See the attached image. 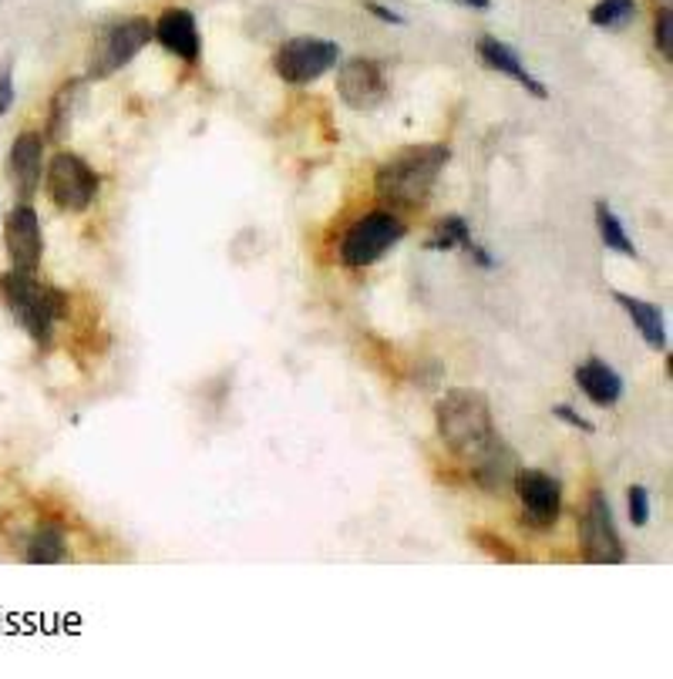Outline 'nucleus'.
Returning a JSON list of instances; mask_svg holds the SVG:
<instances>
[{"instance_id":"obj_27","label":"nucleus","mask_w":673,"mask_h":679,"mask_svg":"<svg viewBox=\"0 0 673 679\" xmlns=\"http://www.w3.org/2000/svg\"><path fill=\"white\" fill-rule=\"evenodd\" d=\"M364 11L367 14H374L377 21H384V24H394V28H404L408 24V18L404 14H397L394 8H387V4H377V0H364Z\"/></svg>"},{"instance_id":"obj_23","label":"nucleus","mask_w":673,"mask_h":679,"mask_svg":"<svg viewBox=\"0 0 673 679\" xmlns=\"http://www.w3.org/2000/svg\"><path fill=\"white\" fill-rule=\"evenodd\" d=\"M653 44L663 54V61H673V11L660 8L653 18Z\"/></svg>"},{"instance_id":"obj_22","label":"nucleus","mask_w":673,"mask_h":679,"mask_svg":"<svg viewBox=\"0 0 673 679\" xmlns=\"http://www.w3.org/2000/svg\"><path fill=\"white\" fill-rule=\"evenodd\" d=\"M472 541H475V546H478L485 556H492V559H498V562H505V566H515V562H518V552L508 546V541L498 538V535H492V531H485V528H475V531H472Z\"/></svg>"},{"instance_id":"obj_9","label":"nucleus","mask_w":673,"mask_h":679,"mask_svg":"<svg viewBox=\"0 0 673 679\" xmlns=\"http://www.w3.org/2000/svg\"><path fill=\"white\" fill-rule=\"evenodd\" d=\"M580 546L590 566H623L626 562L623 538H620L613 508L603 491H590V501L580 521Z\"/></svg>"},{"instance_id":"obj_11","label":"nucleus","mask_w":673,"mask_h":679,"mask_svg":"<svg viewBox=\"0 0 673 679\" xmlns=\"http://www.w3.org/2000/svg\"><path fill=\"white\" fill-rule=\"evenodd\" d=\"M4 249H8L11 269L38 273V266L44 259V229H41V216L31 202H18L4 216Z\"/></svg>"},{"instance_id":"obj_3","label":"nucleus","mask_w":673,"mask_h":679,"mask_svg":"<svg viewBox=\"0 0 673 679\" xmlns=\"http://www.w3.org/2000/svg\"><path fill=\"white\" fill-rule=\"evenodd\" d=\"M0 297H4L11 317L28 330V337L41 350H48L58 320L68 317V297L58 287L41 283L38 273H28V269H8L0 277Z\"/></svg>"},{"instance_id":"obj_4","label":"nucleus","mask_w":673,"mask_h":679,"mask_svg":"<svg viewBox=\"0 0 673 679\" xmlns=\"http://www.w3.org/2000/svg\"><path fill=\"white\" fill-rule=\"evenodd\" d=\"M156 41L152 21L135 14V18H121L111 21L105 28H98L91 51H88V81H105L111 74H118L121 68H128L135 58H139L149 44Z\"/></svg>"},{"instance_id":"obj_24","label":"nucleus","mask_w":673,"mask_h":679,"mask_svg":"<svg viewBox=\"0 0 673 679\" xmlns=\"http://www.w3.org/2000/svg\"><path fill=\"white\" fill-rule=\"evenodd\" d=\"M626 508H630V525L643 528L650 521V491L643 485H630L626 491Z\"/></svg>"},{"instance_id":"obj_8","label":"nucleus","mask_w":673,"mask_h":679,"mask_svg":"<svg viewBox=\"0 0 673 679\" xmlns=\"http://www.w3.org/2000/svg\"><path fill=\"white\" fill-rule=\"evenodd\" d=\"M512 488L522 508V521L535 531H550L556 528L563 515V481L553 478L550 471L538 468H515Z\"/></svg>"},{"instance_id":"obj_28","label":"nucleus","mask_w":673,"mask_h":679,"mask_svg":"<svg viewBox=\"0 0 673 679\" xmlns=\"http://www.w3.org/2000/svg\"><path fill=\"white\" fill-rule=\"evenodd\" d=\"M465 252H468V256H472V262H475V266H482V269H495V266H498V259H495V256H492V252H488V249H485V246L475 239V236L465 242Z\"/></svg>"},{"instance_id":"obj_1","label":"nucleus","mask_w":673,"mask_h":679,"mask_svg":"<svg viewBox=\"0 0 673 679\" xmlns=\"http://www.w3.org/2000/svg\"><path fill=\"white\" fill-rule=\"evenodd\" d=\"M435 428L442 445L468 468L488 458L502 445L488 397L468 387H455L435 403Z\"/></svg>"},{"instance_id":"obj_16","label":"nucleus","mask_w":673,"mask_h":679,"mask_svg":"<svg viewBox=\"0 0 673 679\" xmlns=\"http://www.w3.org/2000/svg\"><path fill=\"white\" fill-rule=\"evenodd\" d=\"M613 300H616V303L623 307V313L633 320L636 333H640L653 350H663V353H666V347H670V333H666V320H663L660 307L650 303V300L630 297V293H613Z\"/></svg>"},{"instance_id":"obj_7","label":"nucleus","mask_w":673,"mask_h":679,"mask_svg":"<svg viewBox=\"0 0 673 679\" xmlns=\"http://www.w3.org/2000/svg\"><path fill=\"white\" fill-rule=\"evenodd\" d=\"M337 64H340V44L327 41V38H314V34L290 38L274 54V71L280 74V81H287L294 88L320 81Z\"/></svg>"},{"instance_id":"obj_12","label":"nucleus","mask_w":673,"mask_h":679,"mask_svg":"<svg viewBox=\"0 0 673 679\" xmlns=\"http://www.w3.org/2000/svg\"><path fill=\"white\" fill-rule=\"evenodd\" d=\"M44 146L48 139L41 131H21L18 139L11 142V152H8V179H11V189L21 202H31L44 182V166H48V156H44Z\"/></svg>"},{"instance_id":"obj_21","label":"nucleus","mask_w":673,"mask_h":679,"mask_svg":"<svg viewBox=\"0 0 673 679\" xmlns=\"http://www.w3.org/2000/svg\"><path fill=\"white\" fill-rule=\"evenodd\" d=\"M636 18V0H596L590 24L600 31H623Z\"/></svg>"},{"instance_id":"obj_19","label":"nucleus","mask_w":673,"mask_h":679,"mask_svg":"<svg viewBox=\"0 0 673 679\" xmlns=\"http://www.w3.org/2000/svg\"><path fill=\"white\" fill-rule=\"evenodd\" d=\"M472 239V226L465 216H445L432 226V236L425 239L428 252H452V249H465V242Z\"/></svg>"},{"instance_id":"obj_10","label":"nucleus","mask_w":673,"mask_h":679,"mask_svg":"<svg viewBox=\"0 0 673 679\" xmlns=\"http://www.w3.org/2000/svg\"><path fill=\"white\" fill-rule=\"evenodd\" d=\"M337 98L350 111H377L390 98L384 68L374 58H347L337 64Z\"/></svg>"},{"instance_id":"obj_5","label":"nucleus","mask_w":673,"mask_h":679,"mask_svg":"<svg viewBox=\"0 0 673 679\" xmlns=\"http://www.w3.org/2000/svg\"><path fill=\"white\" fill-rule=\"evenodd\" d=\"M404 236H408V226H404L400 216H394L387 209H374V212H367L347 226V232L340 236V246H337V259L347 269H367V266L380 262Z\"/></svg>"},{"instance_id":"obj_29","label":"nucleus","mask_w":673,"mask_h":679,"mask_svg":"<svg viewBox=\"0 0 673 679\" xmlns=\"http://www.w3.org/2000/svg\"><path fill=\"white\" fill-rule=\"evenodd\" d=\"M462 8H468V11H488L492 8V0H458Z\"/></svg>"},{"instance_id":"obj_26","label":"nucleus","mask_w":673,"mask_h":679,"mask_svg":"<svg viewBox=\"0 0 673 679\" xmlns=\"http://www.w3.org/2000/svg\"><path fill=\"white\" fill-rule=\"evenodd\" d=\"M18 101V91H14V64H4L0 71V114H8Z\"/></svg>"},{"instance_id":"obj_6","label":"nucleus","mask_w":673,"mask_h":679,"mask_svg":"<svg viewBox=\"0 0 673 679\" xmlns=\"http://www.w3.org/2000/svg\"><path fill=\"white\" fill-rule=\"evenodd\" d=\"M44 189L48 199L61 209V212H88L98 202L101 192V176L75 152L61 149L48 159L44 166Z\"/></svg>"},{"instance_id":"obj_25","label":"nucleus","mask_w":673,"mask_h":679,"mask_svg":"<svg viewBox=\"0 0 673 679\" xmlns=\"http://www.w3.org/2000/svg\"><path fill=\"white\" fill-rule=\"evenodd\" d=\"M556 421H563V425H570L573 431H583V435H596V425L590 421V418H583L580 411L573 403H553V411H550Z\"/></svg>"},{"instance_id":"obj_17","label":"nucleus","mask_w":673,"mask_h":679,"mask_svg":"<svg viewBox=\"0 0 673 679\" xmlns=\"http://www.w3.org/2000/svg\"><path fill=\"white\" fill-rule=\"evenodd\" d=\"M24 559L28 566H61L68 559V535L61 525L44 521L34 528V535L28 538L24 546Z\"/></svg>"},{"instance_id":"obj_20","label":"nucleus","mask_w":673,"mask_h":679,"mask_svg":"<svg viewBox=\"0 0 673 679\" xmlns=\"http://www.w3.org/2000/svg\"><path fill=\"white\" fill-rule=\"evenodd\" d=\"M78 88H81V81L71 78V81H65V84L55 91V98H51V108H48V134H51L55 142H61V139H65V131L71 128V114H75Z\"/></svg>"},{"instance_id":"obj_15","label":"nucleus","mask_w":673,"mask_h":679,"mask_svg":"<svg viewBox=\"0 0 673 679\" xmlns=\"http://www.w3.org/2000/svg\"><path fill=\"white\" fill-rule=\"evenodd\" d=\"M576 383L596 407H616L620 397H623V377L603 357L583 360L576 367Z\"/></svg>"},{"instance_id":"obj_13","label":"nucleus","mask_w":673,"mask_h":679,"mask_svg":"<svg viewBox=\"0 0 673 679\" xmlns=\"http://www.w3.org/2000/svg\"><path fill=\"white\" fill-rule=\"evenodd\" d=\"M156 41L179 58L182 64H199L202 58V34H199V21L189 8H166L159 14V21L152 24Z\"/></svg>"},{"instance_id":"obj_18","label":"nucleus","mask_w":673,"mask_h":679,"mask_svg":"<svg viewBox=\"0 0 673 679\" xmlns=\"http://www.w3.org/2000/svg\"><path fill=\"white\" fill-rule=\"evenodd\" d=\"M596 232H600V239H603V246H606L610 252L626 256V259H636V256H640V252H636V242L630 239V232H626V226H623V219L613 212V206H610L606 199L596 202Z\"/></svg>"},{"instance_id":"obj_14","label":"nucleus","mask_w":673,"mask_h":679,"mask_svg":"<svg viewBox=\"0 0 673 679\" xmlns=\"http://www.w3.org/2000/svg\"><path fill=\"white\" fill-rule=\"evenodd\" d=\"M475 54H478V61L488 68V71H495V74H505V78H512L525 94H532V98H538V101H546L550 98V88H546V81H538L528 68H525V61L505 44V41H498V38H478V44H475Z\"/></svg>"},{"instance_id":"obj_2","label":"nucleus","mask_w":673,"mask_h":679,"mask_svg":"<svg viewBox=\"0 0 673 679\" xmlns=\"http://www.w3.org/2000/svg\"><path fill=\"white\" fill-rule=\"evenodd\" d=\"M452 162L448 142H425L394 152L377 172H374V192L380 202L394 209H422L438 186L442 172Z\"/></svg>"}]
</instances>
